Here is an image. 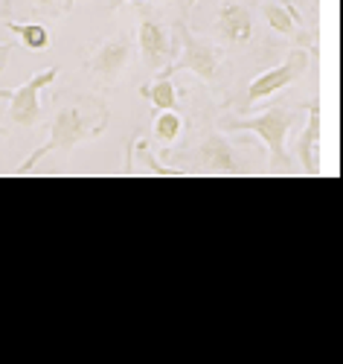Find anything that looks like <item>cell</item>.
I'll return each mask as SVG.
<instances>
[{"mask_svg":"<svg viewBox=\"0 0 343 364\" xmlns=\"http://www.w3.org/2000/svg\"><path fill=\"white\" fill-rule=\"evenodd\" d=\"M178 41H180V50L175 55V62L169 68H163L160 73L175 76L178 70H190L201 82H215L218 73H222V53H218L215 44H209L207 38H198L192 33V26L186 23V9L180 12V21H178Z\"/></svg>","mask_w":343,"mask_h":364,"instance_id":"3","label":"cell"},{"mask_svg":"<svg viewBox=\"0 0 343 364\" xmlns=\"http://www.w3.org/2000/svg\"><path fill=\"white\" fill-rule=\"evenodd\" d=\"M300 111L303 108L271 105L259 117H233V114H227V117L218 119V126H222L224 132H254V134H259L265 149H268L271 169H291L294 158L288 155L285 140H288V132L300 123Z\"/></svg>","mask_w":343,"mask_h":364,"instance_id":"2","label":"cell"},{"mask_svg":"<svg viewBox=\"0 0 343 364\" xmlns=\"http://www.w3.org/2000/svg\"><path fill=\"white\" fill-rule=\"evenodd\" d=\"M137 47H140V55L148 70H163L175 62V44H172V36L163 21L151 18L148 9L143 6L140 12V29H137Z\"/></svg>","mask_w":343,"mask_h":364,"instance_id":"7","label":"cell"},{"mask_svg":"<svg viewBox=\"0 0 343 364\" xmlns=\"http://www.w3.org/2000/svg\"><path fill=\"white\" fill-rule=\"evenodd\" d=\"M262 15H265V21H268V26L273 29V33L285 36V38H294V36H297V23H300V21H297L285 6L265 4V6H262Z\"/></svg>","mask_w":343,"mask_h":364,"instance_id":"13","label":"cell"},{"mask_svg":"<svg viewBox=\"0 0 343 364\" xmlns=\"http://www.w3.org/2000/svg\"><path fill=\"white\" fill-rule=\"evenodd\" d=\"M218 33L227 44H244L254 36V12L241 4H224L218 9Z\"/></svg>","mask_w":343,"mask_h":364,"instance_id":"10","label":"cell"},{"mask_svg":"<svg viewBox=\"0 0 343 364\" xmlns=\"http://www.w3.org/2000/svg\"><path fill=\"white\" fill-rule=\"evenodd\" d=\"M308 111V119H305V129L297 134V143H294V155L303 169L311 175V172H317V161H315V151H317V143L323 137V102L320 100H308L303 105Z\"/></svg>","mask_w":343,"mask_h":364,"instance_id":"9","label":"cell"},{"mask_svg":"<svg viewBox=\"0 0 343 364\" xmlns=\"http://www.w3.org/2000/svg\"><path fill=\"white\" fill-rule=\"evenodd\" d=\"M12 50H15V44H0V70L6 68V58H9Z\"/></svg>","mask_w":343,"mask_h":364,"instance_id":"17","label":"cell"},{"mask_svg":"<svg viewBox=\"0 0 343 364\" xmlns=\"http://www.w3.org/2000/svg\"><path fill=\"white\" fill-rule=\"evenodd\" d=\"M305 70H308V50L294 47V50L285 55L283 65L265 70L262 76H256V79L251 82V87L244 90V105H254V102H259V100H268V97L279 94L283 87L300 82V79L305 76Z\"/></svg>","mask_w":343,"mask_h":364,"instance_id":"5","label":"cell"},{"mask_svg":"<svg viewBox=\"0 0 343 364\" xmlns=\"http://www.w3.org/2000/svg\"><path fill=\"white\" fill-rule=\"evenodd\" d=\"M6 29L21 38V44L26 50H47L50 47V29L44 23H18V21H6Z\"/></svg>","mask_w":343,"mask_h":364,"instance_id":"12","label":"cell"},{"mask_svg":"<svg viewBox=\"0 0 343 364\" xmlns=\"http://www.w3.org/2000/svg\"><path fill=\"white\" fill-rule=\"evenodd\" d=\"M131 53H134L131 38H129V36H116V38L102 41L97 50H93V55L85 62V68L90 70L93 82L108 90V87H114V85L119 82L122 70L129 68Z\"/></svg>","mask_w":343,"mask_h":364,"instance_id":"6","label":"cell"},{"mask_svg":"<svg viewBox=\"0 0 343 364\" xmlns=\"http://www.w3.org/2000/svg\"><path fill=\"white\" fill-rule=\"evenodd\" d=\"M140 97H146L151 105H154V111H172L175 105H178V90H175V82H172V76H158L151 85H143L140 87Z\"/></svg>","mask_w":343,"mask_h":364,"instance_id":"11","label":"cell"},{"mask_svg":"<svg viewBox=\"0 0 343 364\" xmlns=\"http://www.w3.org/2000/svg\"><path fill=\"white\" fill-rule=\"evenodd\" d=\"M279 6H285V9H288V12H291V15H294V18L303 23V18H300V12L294 9V4H291V0H279Z\"/></svg>","mask_w":343,"mask_h":364,"instance_id":"19","label":"cell"},{"mask_svg":"<svg viewBox=\"0 0 343 364\" xmlns=\"http://www.w3.org/2000/svg\"><path fill=\"white\" fill-rule=\"evenodd\" d=\"M108 123H111V108L97 94H79L67 102H61L55 108L47 143L38 146L15 172L18 175L33 172L41 164V158H47V155H70L79 143L99 137L108 129Z\"/></svg>","mask_w":343,"mask_h":364,"instance_id":"1","label":"cell"},{"mask_svg":"<svg viewBox=\"0 0 343 364\" xmlns=\"http://www.w3.org/2000/svg\"><path fill=\"white\" fill-rule=\"evenodd\" d=\"M180 132H183V119H180V114L172 108V111H160L158 117H154V137H158L160 143H175L178 137H180Z\"/></svg>","mask_w":343,"mask_h":364,"instance_id":"14","label":"cell"},{"mask_svg":"<svg viewBox=\"0 0 343 364\" xmlns=\"http://www.w3.org/2000/svg\"><path fill=\"white\" fill-rule=\"evenodd\" d=\"M140 155H143V164H146L154 175H163V178H180V175H186V169H169V166H163L160 161H154V155L146 149V143H140Z\"/></svg>","mask_w":343,"mask_h":364,"instance_id":"16","label":"cell"},{"mask_svg":"<svg viewBox=\"0 0 343 364\" xmlns=\"http://www.w3.org/2000/svg\"><path fill=\"white\" fill-rule=\"evenodd\" d=\"M58 68H47L33 73V79L23 82L21 87H0V102H6V119L15 129H36L41 123V100L38 94L55 82Z\"/></svg>","mask_w":343,"mask_h":364,"instance_id":"4","label":"cell"},{"mask_svg":"<svg viewBox=\"0 0 343 364\" xmlns=\"http://www.w3.org/2000/svg\"><path fill=\"white\" fill-rule=\"evenodd\" d=\"M192 164H195V169H201L207 175H239L241 172L239 164L233 161V149H230L227 137L218 132L204 137V143L192 151Z\"/></svg>","mask_w":343,"mask_h":364,"instance_id":"8","label":"cell"},{"mask_svg":"<svg viewBox=\"0 0 343 364\" xmlns=\"http://www.w3.org/2000/svg\"><path fill=\"white\" fill-rule=\"evenodd\" d=\"M76 0H33V12L44 18H61L73 9Z\"/></svg>","mask_w":343,"mask_h":364,"instance_id":"15","label":"cell"},{"mask_svg":"<svg viewBox=\"0 0 343 364\" xmlns=\"http://www.w3.org/2000/svg\"><path fill=\"white\" fill-rule=\"evenodd\" d=\"M122 4H129V0H108V12L114 15V12H116ZM166 4H178V0H166Z\"/></svg>","mask_w":343,"mask_h":364,"instance_id":"18","label":"cell"}]
</instances>
